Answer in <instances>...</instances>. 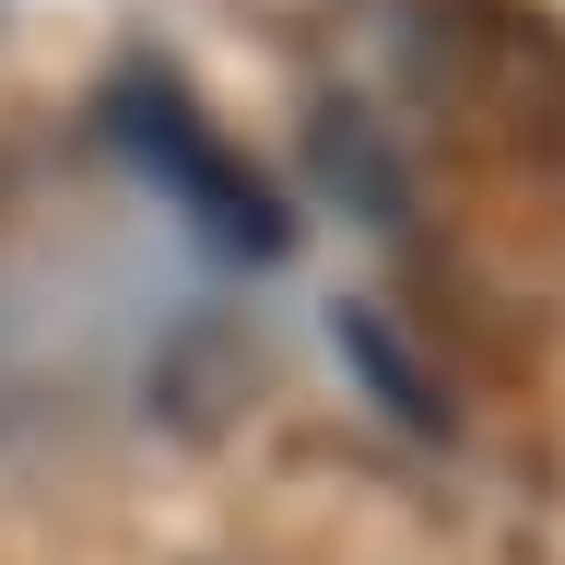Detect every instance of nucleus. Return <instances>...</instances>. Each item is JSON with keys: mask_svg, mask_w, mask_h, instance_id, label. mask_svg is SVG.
Instances as JSON below:
<instances>
[{"mask_svg": "<svg viewBox=\"0 0 565 565\" xmlns=\"http://www.w3.org/2000/svg\"><path fill=\"white\" fill-rule=\"evenodd\" d=\"M388 118L413 141V212H459L483 282L565 271V24L530 0H401Z\"/></svg>", "mask_w": 565, "mask_h": 565, "instance_id": "nucleus-1", "label": "nucleus"}, {"mask_svg": "<svg viewBox=\"0 0 565 565\" xmlns=\"http://www.w3.org/2000/svg\"><path fill=\"white\" fill-rule=\"evenodd\" d=\"M106 130H118V153H130V166H153V189H166V201L189 212V224L224 247V259H282L295 212L271 201V177H247V153L212 130L189 95H177L166 71H118Z\"/></svg>", "mask_w": 565, "mask_h": 565, "instance_id": "nucleus-2", "label": "nucleus"}]
</instances>
